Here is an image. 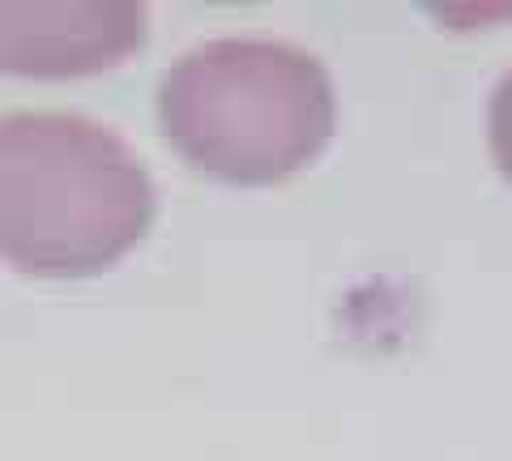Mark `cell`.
<instances>
[{"label":"cell","instance_id":"1","mask_svg":"<svg viewBox=\"0 0 512 461\" xmlns=\"http://www.w3.org/2000/svg\"><path fill=\"white\" fill-rule=\"evenodd\" d=\"M154 218V180L128 141L77 111L0 116V257L82 278L120 261Z\"/></svg>","mask_w":512,"mask_h":461},{"label":"cell","instance_id":"2","mask_svg":"<svg viewBox=\"0 0 512 461\" xmlns=\"http://www.w3.org/2000/svg\"><path fill=\"white\" fill-rule=\"evenodd\" d=\"M338 99L325 65L286 39H210L158 82V124L192 167L274 184L325 150Z\"/></svg>","mask_w":512,"mask_h":461},{"label":"cell","instance_id":"3","mask_svg":"<svg viewBox=\"0 0 512 461\" xmlns=\"http://www.w3.org/2000/svg\"><path fill=\"white\" fill-rule=\"evenodd\" d=\"M133 0H0V69L22 77H86L116 69L146 43Z\"/></svg>","mask_w":512,"mask_h":461},{"label":"cell","instance_id":"4","mask_svg":"<svg viewBox=\"0 0 512 461\" xmlns=\"http://www.w3.org/2000/svg\"><path fill=\"white\" fill-rule=\"evenodd\" d=\"M487 133H491V154L500 171L512 180V69L500 77V86L491 94V116H487Z\"/></svg>","mask_w":512,"mask_h":461}]
</instances>
